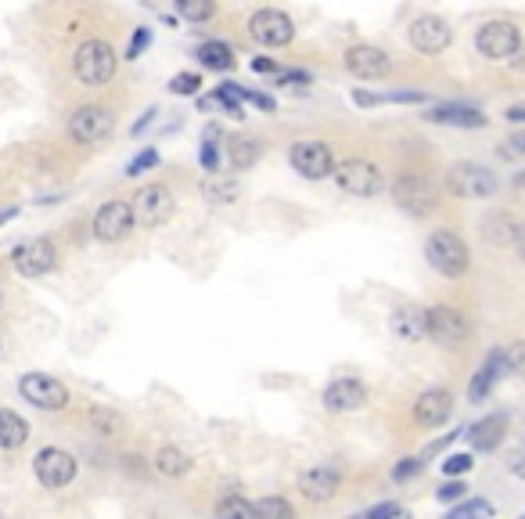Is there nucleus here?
Instances as JSON below:
<instances>
[{"label": "nucleus", "mask_w": 525, "mask_h": 519, "mask_svg": "<svg viewBox=\"0 0 525 519\" xmlns=\"http://www.w3.org/2000/svg\"><path fill=\"white\" fill-rule=\"evenodd\" d=\"M116 65H119V58H116V51H112V43H105V40H83V43L76 47V54H72V72H76V80L87 83V87H105V83H112Z\"/></svg>", "instance_id": "obj_1"}, {"label": "nucleus", "mask_w": 525, "mask_h": 519, "mask_svg": "<svg viewBox=\"0 0 525 519\" xmlns=\"http://www.w3.org/2000/svg\"><path fill=\"white\" fill-rule=\"evenodd\" d=\"M425 260L435 274L443 278H464L468 267H472V256H468V245L453 235V231H432L428 242H425Z\"/></svg>", "instance_id": "obj_2"}, {"label": "nucleus", "mask_w": 525, "mask_h": 519, "mask_svg": "<svg viewBox=\"0 0 525 519\" xmlns=\"http://www.w3.org/2000/svg\"><path fill=\"white\" fill-rule=\"evenodd\" d=\"M393 202L410 216H428L439 206V187L425 173H399L393 180Z\"/></svg>", "instance_id": "obj_3"}, {"label": "nucleus", "mask_w": 525, "mask_h": 519, "mask_svg": "<svg viewBox=\"0 0 525 519\" xmlns=\"http://www.w3.org/2000/svg\"><path fill=\"white\" fill-rule=\"evenodd\" d=\"M335 184L346 191V195H357V198H375L386 191V173L378 170L371 159H342L335 163Z\"/></svg>", "instance_id": "obj_4"}, {"label": "nucleus", "mask_w": 525, "mask_h": 519, "mask_svg": "<svg viewBox=\"0 0 525 519\" xmlns=\"http://www.w3.org/2000/svg\"><path fill=\"white\" fill-rule=\"evenodd\" d=\"M18 393L25 397V404L40 408V411H65L69 408V389L62 379L43 375V371H29L18 379Z\"/></svg>", "instance_id": "obj_5"}, {"label": "nucleus", "mask_w": 525, "mask_h": 519, "mask_svg": "<svg viewBox=\"0 0 525 519\" xmlns=\"http://www.w3.org/2000/svg\"><path fill=\"white\" fill-rule=\"evenodd\" d=\"M475 47L482 58L490 62H504L511 58L519 47H522V29L508 18H497V22H486L479 33H475Z\"/></svg>", "instance_id": "obj_6"}, {"label": "nucleus", "mask_w": 525, "mask_h": 519, "mask_svg": "<svg viewBox=\"0 0 525 519\" xmlns=\"http://www.w3.org/2000/svg\"><path fill=\"white\" fill-rule=\"evenodd\" d=\"M33 473H36V480H40L47 491H62V487H69V484L76 480L80 462H76L69 451H62V447H43V451H36V458H33Z\"/></svg>", "instance_id": "obj_7"}, {"label": "nucleus", "mask_w": 525, "mask_h": 519, "mask_svg": "<svg viewBox=\"0 0 525 519\" xmlns=\"http://www.w3.org/2000/svg\"><path fill=\"white\" fill-rule=\"evenodd\" d=\"M116 130V116L105 105H83L69 116V138L80 145H101Z\"/></svg>", "instance_id": "obj_8"}, {"label": "nucleus", "mask_w": 525, "mask_h": 519, "mask_svg": "<svg viewBox=\"0 0 525 519\" xmlns=\"http://www.w3.org/2000/svg\"><path fill=\"white\" fill-rule=\"evenodd\" d=\"M446 187L457 198H490L501 187V180H497V173H490L479 163H457L446 170Z\"/></svg>", "instance_id": "obj_9"}, {"label": "nucleus", "mask_w": 525, "mask_h": 519, "mask_svg": "<svg viewBox=\"0 0 525 519\" xmlns=\"http://www.w3.org/2000/svg\"><path fill=\"white\" fill-rule=\"evenodd\" d=\"M249 36H253L260 47L277 51V47H288V43H291L295 22H291L284 11H277V7H260V11L249 18Z\"/></svg>", "instance_id": "obj_10"}, {"label": "nucleus", "mask_w": 525, "mask_h": 519, "mask_svg": "<svg viewBox=\"0 0 525 519\" xmlns=\"http://www.w3.org/2000/svg\"><path fill=\"white\" fill-rule=\"evenodd\" d=\"M425 322H428V340L439 346H461L468 336H472L468 318H464L457 307H446V303L425 311Z\"/></svg>", "instance_id": "obj_11"}, {"label": "nucleus", "mask_w": 525, "mask_h": 519, "mask_svg": "<svg viewBox=\"0 0 525 519\" xmlns=\"http://www.w3.org/2000/svg\"><path fill=\"white\" fill-rule=\"evenodd\" d=\"M54 264H58V249L51 238H29V242L14 245V253H11V267L22 278H40V274L54 271Z\"/></svg>", "instance_id": "obj_12"}, {"label": "nucleus", "mask_w": 525, "mask_h": 519, "mask_svg": "<svg viewBox=\"0 0 525 519\" xmlns=\"http://www.w3.org/2000/svg\"><path fill=\"white\" fill-rule=\"evenodd\" d=\"M133 224H137V216H133V206L127 198H112V202H105L98 213H94V238L98 242H123L127 235L133 231Z\"/></svg>", "instance_id": "obj_13"}, {"label": "nucleus", "mask_w": 525, "mask_h": 519, "mask_svg": "<svg viewBox=\"0 0 525 519\" xmlns=\"http://www.w3.org/2000/svg\"><path fill=\"white\" fill-rule=\"evenodd\" d=\"M133 216L137 224L144 227H158L173 216V191L166 184H144L137 195H133Z\"/></svg>", "instance_id": "obj_14"}, {"label": "nucleus", "mask_w": 525, "mask_h": 519, "mask_svg": "<svg viewBox=\"0 0 525 519\" xmlns=\"http://www.w3.org/2000/svg\"><path fill=\"white\" fill-rule=\"evenodd\" d=\"M288 159H291V170L302 173L306 180H324V177L335 173L331 149L324 141H295L291 152H288Z\"/></svg>", "instance_id": "obj_15"}, {"label": "nucleus", "mask_w": 525, "mask_h": 519, "mask_svg": "<svg viewBox=\"0 0 525 519\" xmlns=\"http://www.w3.org/2000/svg\"><path fill=\"white\" fill-rule=\"evenodd\" d=\"M406 40L414 43V51L421 54H443L453 40L450 25L439 18V14H417L410 25H406Z\"/></svg>", "instance_id": "obj_16"}, {"label": "nucleus", "mask_w": 525, "mask_h": 519, "mask_svg": "<svg viewBox=\"0 0 525 519\" xmlns=\"http://www.w3.org/2000/svg\"><path fill=\"white\" fill-rule=\"evenodd\" d=\"M346 69L357 76V80H386L393 72V58L382 51V47H371V43H357L346 51Z\"/></svg>", "instance_id": "obj_17"}, {"label": "nucleus", "mask_w": 525, "mask_h": 519, "mask_svg": "<svg viewBox=\"0 0 525 519\" xmlns=\"http://www.w3.org/2000/svg\"><path fill=\"white\" fill-rule=\"evenodd\" d=\"M453 411V397L446 389H425L417 400H414V422L425 426V429H435L450 418Z\"/></svg>", "instance_id": "obj_18"}, {"label": "nucleus", "mask_w": 525, "mask_h": 519, "mask_svg": "<svg viewBox=\"0 0 525 519\" xmlns=\"http://www.w3.org/2000/svg\"><path fill=\"white\" fill-rule=\"evenodd\" d=\"M428 123H439V127H461V130H479L486 127V116L479 109H468V105H457V101H443V105H432L425 112Z\"/></svg>", "instance_id": "obj_19"}, {"label": "nucleus", "mask_w": 525, "mask_h": 519, "mask_svg": "<svg viewBox=\"0 0 525 519\" xmlns=\"http://www.w3.org/2000/svg\"><path fill=\"white\" fill-rule=\"evenodd\" d=\"M339 484H342V473H339L335 466H313V469H306V473L299 476V491H302L310 502H328V498H335Z\"/></svg>", "instance_id": "obj_20"}, {"label": "nucleus", "mask_w": 525, "mask_h": 519, "mask_svg": "<svg viewBox=\"0 0 525 519\" xmlns=\"http://www.w3.org/2000/svg\"><path fill=\"white\" fill-rule=\"evenodd\" d=\"M368 404V389H364V382H357V379H335L328 389H324V408L328 411H357V408H364Z\"/></svg>", "instance_id": "obj_21"}, {"label": "nucleus", "mask_w": 525, "mask_h": 519, "mask_svg": "<svg viewBox=\"0 0 525 519\" xmlns=\"http://www.w3.org/2000/svg\"><path fill=\"white\" fill-rule=\"evenodd\" d=\"M389 325H393V332L403 340V343H421V340H428V322H425V311H421V307H396Z\"/></svg>", "instance_id": "obj_22"}, {"label": "nucleus", "mask_w": 525, "mask_h": 519, "mask_svg": "<svg viewBox=\"0 0 525 519\" xmlns=\"http://www.w3.org/2000/svg\"><path fill=\"white\" fill-rule=\"evenodd\" d=\"M501 371H508V368H504V350H493V353L482 360V368L475 371V379H472V386H468V397H472L475 404L486 400L490 389H493V382L501 379Z\"/></svg>", "instance_id": "obj_23"}, {"label": "nucleus", "mask_w": 525, "mask_h": 519, "mask_svg": "<svg viewBox=\"0 0 525 519\" xmlns=\"http://www.w3.org/2000/svg\"><path fill=\"white\" fill-rule=\"evenodd\" d=\"M238 191H242V184L234 180V177H224V173H209L205 180H202V195H205V202H213V206H231L234 198H238Z\"/></svg>", "instance_id": "obj_24"}, {"label": "nucleus", "mask_w": 525, "mask_h": 519, "mask_svg": "<svg viewBox=\"0 0 525 519\" xmlns=\"http://www.w3.org/2000/svg\"><path fill=\"white\" fill-rule=\"evenodd\" d=\"M501 437H504V418H501V415H490V418H482V422H475V426L468 429V440H472L475 451H493V447H501Z\"/></svg>", "instance_id": "obj_25"}, {"label": "nucleus", "mask_w": 525, "mask_h": 519, "mask_svg": "<svg viewBox=\"0 0 525 519\" xmlns=\"http://www.w3.org/2000/svg\"><path fill=\"white\" fill-rule=\"evenodd\" d=\"M29 440V422L7 408H0V451H14Z\"/></svg>", "instance_id": "obj_26"}, {"label": "nucleus", "mask_w": 525, "mask_h": 519, "mask_svg": "<svg viewBox=\"0 0 525 519\" xmlns=\"http://www.w3.org/2000/svg\"><path fill=\"white\" fill-rule=\"evenodd\" d=\"M515 220H511V213H504V209H493L486 220H482V238L490 242V245H511V238H515Z\"/></svg>", "instance_id": "obj_27"}, {"label": "nucleus", "mask_w": 525, "mask_h": 519, "mask_svg": "<svg viewBox=\"0 0 525 519\" xmlns=\"http://www.w3.org/2000/svg\"><path fill=\"white\" fill-rule=\"evenodd\" d=\"M91 426H94V433H101V437H119V433H127V418L116 411V408H105V404H94L91 408Z\"/></svg>", "instance_id": "obj_28"}, {"label": "nucleus", "mask_w": 525, "mask_h": 519, "mask_svg": "<svg viewBox=\"0 0 525 519\" xmlns=\"http://www.w3.org/2000/svg\"><path fill=\"white\" fill-rule=\"evenodd\" d=\"M155 473L169 476V480H180L184 473H191V458L180 451V447H162L155 455Z\"/></svg>", "instance_id": "obj_29"}, {"label": "nucleus", "mask_w": 525, "mask_h": 519, "mask_svg": "<svg viewBox=\"0 0 525 519\" xmlns=\"http://www.w3.org/2000/svg\"><path fill=\"white\" fill-rule=\"evenodd\" d=\"M198 62H202L205 69L227 72V69H234V51H231L227 43H220V40H209V43L198 47Z\"/></svg>", "instance_id": "obj_30"}, {"label": "nucleus", "mask_w": 525, "mask_h": 519, "mask_svg": "<svg viewBox=\"0 0 525 519\" xmlns=\"http://www.w3.org/2000/svg\"><path fill=\"white\" fill-rule=\"evenodd\" d=\"M227 152H231V163H234L238 170H249V167L260 159V141H256V138H234V141L227 145Z\"/></svg>", "instance_id": "obj_31"}, {"label": "nucleus", "mask_w": 525, "mask_h": 519, "mask_svg": "<svg viewBox=\"0 0 525 519\" xmlns=\"http://www.w3.org/2000/svg\"><path fill=\"white\" fill-rule=\"evenodd\" d=\"M216 516H224V519H256V505H253V502H245L242 495H231V498H224V502L216 505Z\"/></svg>", "instance_id": "obj_32"}, {"label": "nucleus", "mask_w": 525, "mask_h": 519, "mask_svg": "<svg viewBox=\"0 0 525 519\" xmlns=\"http://www.w3.org/2000/svg\"><path fill=\"white\" fill-rule=\"evenodd\" d=\"M216 141H220V127H205V134H202V167H205V173L220 170V149H216Z\"/></svg>", "instance_id": "obj_33"}, {"label": "nucleus", "mask_w": 525, "mask_h": 519, "mask_svg": "<svg viewBox=\"0 0 525 519\" xmlns=\"http://www.w3.org/2000/svg\"><path fill=\"white\" fill-rule=\"evenodd\" d=\"M177 11H180L187 22H205V18H213L216 0H177Z\"/></svg>", "instance_id": "obj_34"}, {"label": "nucleus", "mask_w": 525, "mask_h": 519, "mask_svg": "<svg viewBox=\"0 0 525 519\" xmlns=\"http://www.w3.org/2000/svg\"><path fill=\"white\" fill-rule=\"evenodd\" d=\"M256 505V519H291L295 509L284 502V498H262V502H253Z\"/></svg>", "instance_id": "obj_35"}, {"label": "nucleus", "mask_w": 525, "mask_h": 519, "mask_svg": "<svg viewBox=\"0 0 525 519\" xmlns=\"http://www.w3.org/2000/svg\"><path fill=\"white\" fill-rule=\"evenodd\" d=\"M504 368H508L511 375L525 379V340H519V343H511L504 350Z\"/></svg>", "instance_id": "obj_36"}, {"label": "nucleus", "mask_w": 525, "mask_h": 519, "mask_svg": "<svg viewBox=\"0 0 525 519\" xmlns=\"http://www.w3.org/2000/svg\"><path fill=\"white\" fill-rule=\"evenodd\" d=\"M198 87H202V76H198V72H180V76L169 80V91H173V94H184V98L198 94Z\"/></svg>", "instance_id": "obj_37"}, {"label": "nucleus", "mask_w": 525, "mask_h": 519, "mask_svg": "<svg viewBox=\"0 0 525 519\" xmlns=\"http://www.w3.org/2000/svg\"><path fill=\"white\" fill-rule=\"evenodd\" d=\"M450 516L453 519H468V516H493V505H490V502H479V498H475V502H461V505H453V509H450Z\"/></svg>", "instance_id": "obj_38"}, {"label": "nucleus", "mask_w": 525, "mask_h": 519, "mask_svg": "<svg viewBox=\"0 0 525 519\" xmlns=\"http://www.w3.org/2000/svg\"><path fill=\"white\" fill-rule=\"evenodd\" d=\"M472 466H475V455L461 451V455H450V458L443 462V473H446V476H464V473H472Z\"/></svg>", "instance_id": "obj_39"}, {"label": "nucleus", "mask_w": 525, "mask_h": 519, "mask_svg": "<svg viewBox=\"0 0 525 519\" xmlns=\"http://www.w3.org/2000/svg\"><path fill=\"white\" fill-rule=\"evenodd\" d=\"M151 167H158V152H155V149H144V152L133 159L130 167H127V177H140V173L151 170Z\"/></svg>", "instance_id": "obj_40"}, {"label": "nucleus", "mask_w": 525, "mask_h": 519, "mask_svg": "<svg viewBox=\"0 0 525 519\" xmlns=\"http://www.w3.org/2000/svg\"><path fill=\"white\" fill-rule=\"evenodd\" d=\"M417 473H421V458H403V462L393 469V480L403 484V480H410V476H417Z\"/></svg>", "instance_id": "obj_41"}, {"label": "nucleus", "mask_w": 525, "mask_h": 519, "mask_svg": "<svg viewBox=\"0 0 525 519\" xmlns=\"http://www.w3.org/2000/svg\"><path fill=\"white\" fill-rule=\"evenodd\" d=\"M461 495H464V484H461V480H450V484H443V487L435 491L439 502H457Z\"/></svg>", "instance_id": "obj_42"}, {"label": "nucleus", "mask_w": 525, "mask_h": 519, "mask_svg": "<svg viewBox=\"0 0 525 519\" xmlns=\"http://www.w3.org/2000/svg\"><path fill=\"white\" fill-rule=\"evenodd\" d=\"M148 40H151V33H148V29H144V25H140V29H137V33H133V40H130V47H127V58H137V54H140V51H144V47H148Z\"/></svg>", "instance_id": "obj_43"}, {"label": "nucleus", "mask_w": 525, "mask_h": 519, "mask_svg": "<svg viewBox=\"0 0 525 519\" xmlns=\"http://www.w3.org/2000/svg\"><path fill=\"white\" fill-rule=\"evenodd\" d=\"M242 101H253L256 109H262V112H273V98H266V94H256V91H245L242 87Z\"/></svg>", "instance_id": "obj_44"}, {"label": "nucleus", "mask_w": 525, "mask_h": 519, "mask_svg": "<svg viewBox=\"0 0 525 519\" xmlns=\"http://www.w3.org/2000/svg\"><path fill=\"white\" fill-rule=\"evenodd\" d=\"M368 516H406V509L403 505H375Z\"/></svg>", "instance_id": "obj_45"}, {"label": "nucleus", "mask_w": 525, "mask_h": 519, "mask_svg": "<svg viewBox=\"0 0 525 519\" xmlns=\"http://www.w3.org/2000/svg\"><path fill=\"white\" fill-rule=\"evenodd\" d=\"M504 156H525V130H522V134H515V138L508 141V149H504Z\"/></svg>", "instance_id": "obj_46"}, {"label": "nucleus", "mask_w": 525, "mask_h": 519, "mask_svg": "<svg viewBox=\"0 0 525 519\" xmlns=\"http://www.w3.org/2000/svg\"><path fill=\"white\" fill-rule=\"evenodd\" d=\"M504 120H508V123H519V127H522V123H525V105H511V109L504 112Z\"/></svg>", "instance_id": "obj_47"}, {"label": "nucleus", "mask_w": 525, "mask_h": 519, "mask_svg": "<svg viewBox=\"0 0 525 519\" xmlns=\"http://www.w3.org/2000/svg\"><path fill=\"white\" fill-rule=\"evenodd\" d=\"M511 245L519 249V256L525 260V224H519V227H515V238H511Z\"/></svg>", "instance_id": "obj_48"}, {"label": "nucleus", "mask_w": 525, "mask_h": 519, "mask_svg": "<svg viewBox=\"0 0 525 519\" xmlns=\"http://www.w3.org/2000/svg\"><path fill=\"white\" fill-rule=\"evenodd\" d=\"M253 69H256V72H277V62H273V58H256Z\"/></svg>", "instance_id": "obj_49"}, {"label": "nucleus", "mask_w": 525, "mask_h": 519, "mask_svg": "<svg viewBox=\"0 0 525 519\" xmlns=\"http://www.w3.org/2000/svg\"><path fill=\"white\" fill-rule=\"evenodd\" d=\"M155 116H158V112H155V109H148V112H144V116H140V120L133 123V134H140V130H144V127H148V123H151Z\"/></svg>", "instance_id": "obj_50"}, {"label": "nucleus", "mask_w": 525, "mask_h": 519, "mask_svg": "<svg viewBox=\"0 0 525 519\" xmlns=\"http://www.w3.org/2000/svg\"><path fill=\"white\" fill-rule=\"evenodd\" d=\"M14 213H18V209H4V213H0V224H4V220H11Z\"/></svg>", "instance_id": "obj_51"}, {"label": "nucleus", "mask_w": 525, "mask_h": 519, "mask_svg": "<svg viewBox=\"0 0 525 519\" xmlns=\"http://www.w3.org/2000/svg\"><path fill=\"white\" fill-rule=\"evenodd\" d=\"M0 303H4V293H0Z\"/></svg>", "instance_id": "obj_52"}]
</instances>
